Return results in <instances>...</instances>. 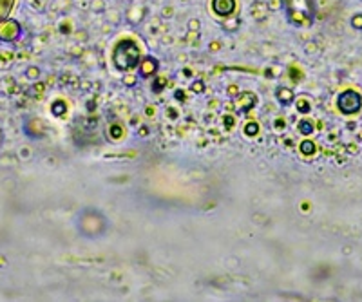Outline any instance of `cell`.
<instances>
[{"instance_id":"3957f363","label":"cell","mask_w":362,"mask_h":302,"mask_svg":"<svg viewBox=\"0 0 362 302\" xmlns=\"http://www.w3.org/2000/svg\"><path fill=\"white\" fill-rule=\"evenodd\" d=\"M353 27H357V29H362V15H357V17H353Z\"/></svg>"},{"instance_id":"277c9868","label":"cell","mask_w":362,"mask_h":302,"mask_svg":"<svg viewBox=\"0 0 362 302\" xmlns=\"http://www.w3.org/2000/svg\"><path fill=\"white\" fill-rule=\"evenodd\" d=\"M9 2H11V0H0V9H6V8L9 9Z\"/></svg>"},{"instance_id":"7a4b0ae2","label":"cell","mask_w":362,"mask_h":302,"mask_svg":"<svg viewBox=\"0 0 362 302\" xmlns=\"http://www.w3.org/2000/svg\"><path fill=\"white\" fill-rule=\"evenodd\" d=\"M301 147H303V152L304 154H313V150H315V145L310 143V141H304Z\"/></svg>"},{"instance_id":"6da1fadb","label":"cell","mask_w":362,"mask_h":302,"mask_svg":"<svg viewBox=\"0 0 362 302\" xmlns=\"http://www.w3.org/2000/svg\"><path fill=\"white\" fill-rule=\"evenodd\" d=\"M337 107L342 114L349 116V114H357L362 109V96L357 90H344L340 92L339 99H337Z\"/></svg>"}]
</instances>
